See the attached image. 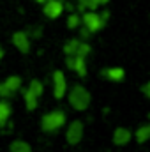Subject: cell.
I'll use <instances>...</instances> for the list:
<instances>
[{
    "label": "cell",
    "mask_w": 150,
    "mask_h": 152,
    "mask_svg": "<svg viewBox=\"0 0 150 152\" xmlns=\"http://www.w3.org/2000/svg\"><path fill=\"white\" fill-rule=\"evenodd\" d=\"M101 5L97 0H78V9L79 11H97Z\"/></svg>",
    "instance_id": "obj_17"
},
{
    "label": "cell",
    "mask_w": 150,
    "mask_h": 152,
    "mask_svg": "<svg viewBox=\"0 0 150 152\" xmlns=\"http://www.w3.org/2000/svg\"><path fill=\"white\" fill-rule=\"evenodd\" d=\"M66 122H67L66 112L53 110V112H48L46 115H42V118H41V129L44 133H55V131L62 129Z\"/></svg>",
    "instance_id": "obj_2"
},
{
    "label": "cell",
    "mask_w": 150,
    "mask_h": 152,
    "mask_svg": "<svg viewBox=\"0 0 150 152\" xmlns=\"http://www.w3.org/2000/svg\"><path fill=\"white\" fill-rule=\"evenodd\" d=\"M64 9H66V5H64L62 0H48L46 4H42V12H44V16L50 18V20L60 18L62 12H64Z\"/></svg>",
    "instance_id": "obj_5"
},
{
    "label": "cell",
    "mask_w": 150,
    "mask_h": 152,
    "mask_svg": "<svg viewBox=\"0 0 150 152\" xmlns=\"http://www.w3.org/2000/svg\"><path fill=\"white\" fill-rule=\"evenodd\" d=\"M111 140L117 147H124V145H127V143L133 140V131L127 129V127H117V129L113 131Z\"/></svg>",
    "instance_id": "obj_9"
},
{
    "label": "cell",
    "mask_w": 150,
    "mask_h": 152,
    "mask_svg": "<svg viewBox=\"0 0 150 152\" xmlns=\"http://www.w3.org/2000/svg\"><path fill=\"white\" fill-rule=\"evenodd\" d=\"M11 104L7 101H0V127L7 126L9 122V117H11Z\"/></svg>",
    "instance_id": "obj_14"
},
{
    "label": "cell",
    "mask_w": 150,
    "mask_h": 152,
    "mask_svg": "<svg viewBox=\"0 0 150 152\" xmlns=\"http://www.w3.org/2000/svg\"><path fill=\"white\" fill-rule=\"evenodd\" d=\"M66 66H67V69L74 71L79 78H85L87 73H88V69H87V58L85 57H78V55L67 57L66 58Z\"/></svg>",
    "instance_id": "obj_6"
},
{
    "label": "cell",
    "mask_w": 150,
    "mask_h": 152,
    "mask_svg": "<svg viewBox=\"0 0 150 152\" xmlns=\"http://www.w3.org/2000/svg\"><path fill=\"white\" fill-rule=\"evenodd\" d=\"M133 136H134V140L141 145V143H147L150 140V124H143V126H140L134 133H133Z\"/></svg>",
    "instance_id": "obj_11"
},
{
    "label": "cell",
    "mask_w": 150,
    "mask_h": 152,
    "mask_svg": "<svg viewBox=\"0 0 150 152\" xmlns=\"http://www.w3.org/2000/svg\"><path fill=\"white\" fill-rule=\"evenodd\" d=\"M90 36H92V34H90V32H88V30H87L85 27H83V28L79 30V37H81V39H88Z\"/></svg>",
    "instance_id": "obj_22"
},
{
    "label": "cell",
    "mask_w": 150,
    "mask_h": 152,
    "mask_svg": "<svg viewBox=\"0 0 150 152\" xmlns=\"http://www.w3.org/2000/svg\"><path fill=\"white\" fill-rule=\"evenodd\" d=\"M81 25V16L78 14V12H71L69 16H67V27L71 28V30H74Z\"/></svg>",
    "instance_id": "obj_18"
},
{
    "label": "cell",
    "mask_w": 150,
    "mask_h": 152,
    "mask_svg": "<svg viewBox=\"0 0 150 152\" xmlns=\"http://www.w3.org/2000/svg\"><path fill=\"white\" fill-rule=\"evenodd\" d=\"M69 104L71 108L76 110V112H85L88 110L90 103H92V96L90 92L83 87V85H74L71 90H69Z\"/></svg>",
    "instance_id": "obj_1"
},
{
    "label": "cell",
    "mask_w": 150,
    "mask_h": 152,
    "mask_svg": "<svg viewBox=\"0 0 150 152\" xmlns=\"http://www.w3.org/2000/svg\"><path fill=\"white\" fill-rule=\"evenodd\" d=\"M141 92H143V94H145V96H147V97L150 99V81H149V83H145V85H143Z\"/></svg>",
    "instance_id": "obj_23"
},
{
    "label": "cell",
    "mask_w": 150,
    "mask_h": 152,
    "mask_svg": "<svg viewBox=\"0 0 150 152\" xmlns=\"http://www.w3.org/2000/svg\"><path fill=\"white\" fill-rule=\"evenodd\" d=\"M36 2H39V4H46L48 0H36Z\"/></svg>",
    "instance_id": "obj_27"
},
{
    "label": "cell",
    "mask_w": 150,
    "mask_h": 152,
    "mask_svg": "<svg viewBox=\"0 0 150 152\" xmlns=\"http://www.w3.org/2000/svg\"><path fill=\"white\" fill-rule=\"evenodd\" d=\"M101 76L106 78V80H110V81L118 83V81H124V78H125V69H124V67H106V69L101 71Z\"/></svg>",
    "instance_id": "obj_10"
},
{
    "label": "cell",
    "mask_w": 150,
    "mask_h": 152,
    "mask_svg": "<svg viewBox=\"0 0 150 152\" xmlns=\"http://www.w3.org/2000/svg\"><path fill=\"white\" fill-rule=\"evenodd\" d=\"M9 151L11 152H32V147H30V143H27L23 140H14L11 143Z\"/></svg>",
    "instance_id": "obj_15"
},
{
    "label": "cell",
    "mask_w": 150,
    "mask_h": 152,
    "mask_svg": "<svg viewBox=\"0 0 150 152\" xmlns=\"http://www.w3.org/2000/svg\"><path fill=\"white\" fill-rule=\"evenodd\" d=\"M23 99H25L27 110H30V112H32V110H36V108L39 106V103H37L39 97L34 94V92H30L28 88H27V90H23Z\"/></svg>",
    "instance_id": "obj_13"
},
{
    "label": "cell",
    "mask_w": 150,
    "mask_h": 152,
    "mask_svg": "<svg viewBox=\"0 0 150 152\" xmlns=\"http://www.w3.org/2000/svg\"><path fill=\"white\" fill-rule=\"evenodd\" d=\"M78 46H79V39H69V41L64 44V53H66V57H74L76 51H78Z\"/></svg>",
    "instance_id": "obj_16"
},
{
    "label": "cell",
    "mask_w": 150,
    "mask_h": 152,
    "mask_svg": "<svg viewBox=\"0 0 150 152\" xmlns=\"http://www.w3.org/2000/svg\"><path fill=\"white\" fill-rule=\"evenodd\" d=\"M101 14V18L104 20V21H108L110 20V11H103V12H99Z\"/></svg>",
    "instance_id": "obj_24"
},
{
    "label": "cell",
    "mask_w": 150,
    "mask_h": 152,
    "mask_svg": "<svg viewBox=\"0 0 150 152\" xmlns=\"http://www.w3.org/2000/svg\"><path fill=\"white\" fill-rule=\"evenodd\" d=\"M0 96H2V97H9V96H11V92L7 90V87H5L4 83H0Z\"/></svg>",
    "instance_id": "obj_21"
},
{
    "label": "cell",
    "mask_w": 150,
    "mask_h": 152,
    "mask_svg": "<svg viewBox=\"0 0 150 152\" xmlns=\"http://www.w3.org/2000/svg\"><path fill=\"white\" fill-rule=\"evenodd\" d=\"M28 90L30 92H34L37 97L42 96V92H44V85H42V81H39V80H32L30 81V85H28Z\"/></svg>",
    "instance_id": "obj_19"
},
{
    "label": "cell",
    "mask_w": 150,
    "mask_h": 152,
    "mask_svg": "<svg viewBox=\"0 0 150 152\" xmlns=\"http://www.w3.org/2000/svg\"><path fill=\"white\" fill-rule=\"evenodd\" d=\"M81 23H83V27H85L90 34L99 32V30L106 25V21L101 18V14H99L97 11H83V14H81Z\"/></svg>",
    "instance_id": "obj_3"
},
{
    "label": "cell",
    "mask_w": 150,
    "mask_h": 152,
    "mask_svg": "<svg viewBox=\"0 0 150 152\" xmlns=\"http://www.w3.org/2000/svg\"><path fill=\"white\" fill-rule=\"evenodd\" d=\"M90 51H92V46L87 42V41H79V46H78V51H76V55L78 57H88L90 55Z\"/></svg>",
    "instance_id": "obj_20"
},
{
    "label": "cell",
    "mask_w": 150,
    "mask_h": 152,
    "mask_svg": "<svg viewBox=\"0 0 150 152\" xmlns=\"http://www.w3.org/2000/svg\"><path fill=\"white\" fill-rule=\"evenodd\" d=\"M4 85L7 87V90H9L11 94H14V92H18V90L21 88L23 80H21V76H7V80L4 81Z\"/></svg>",
    "instance_id": "obj_12"
},
{
    "label": "cell",
    "mask_w": 150,
    "mask_h": 152,
    "mask_svg": "<svg viewBox=\"0 0 150 152\" xmlns=\"http://www.w3.org/2000/svg\"><path fill=\"white\" fill-rule=\"evenodd\" d=\"M4 58V50H2V46H0V60Z\"/></svg>",
    "instance_id": "obj_26"
},
{
    "label": "cell",
    "mask_w": 150,
    "mask_h": 152,
    "mask_svg": "<svg viewBox=\"0 0 150 152\" xmlns=\"http://www.w3.org/2000/svg\"><path fill=\"white\" fill-rule=\"evenodd\" d=\"M12 44H14V48L20 50L21 53H28V51H30V37H28V34L23 32V30H18V32L12 34Z\"/></svg>",
    "instance_id": "obj_8"
},
{
    "label": "cell",
    "mask_w": 150,
    "mask_h": 152,
    "mask_svg": "<svg viewBox=\"0 0 150 152\" xmlns=\"http://www.w3.org/2000/svg\"><path fill=\"white\" fill-rule=\"evenodd\" d=\"M67 94V80L62 71L53 73V96L55 99H62Z\"/></svg>",
    "instance_id": "obj_7"
},
{
    "label": "cell",
    "mask_w": 150,
    "mask_h": 152,
    "mask_svg": "<svg viewBox=\"0 0 150 152\" xmlns=\"http://www.w3.org/2000/svg\"><path fill=\"white\" fill-rule=\"evenodd\" d=\"M99 2V5H106V4H110V0H97Z\"/></svg>",
    "instance_id": "obj_25"
},
{
    "label": "cell",
    "mask_w": 150,
    "mask_h": 152,
    "mask_svg": "<svg viewBox=\"0 0 150 152\" xmlns=\"http://www.w3.org/2000/svg\"><path fill=\"white\" fill-rule=\"evenodd\" d=\"M83 134H85V124L81 120H73L66 129V140L69 145H78L83 140Z\"/></svg>",
    "instance_id": "obj_4"
}]
</instances>
